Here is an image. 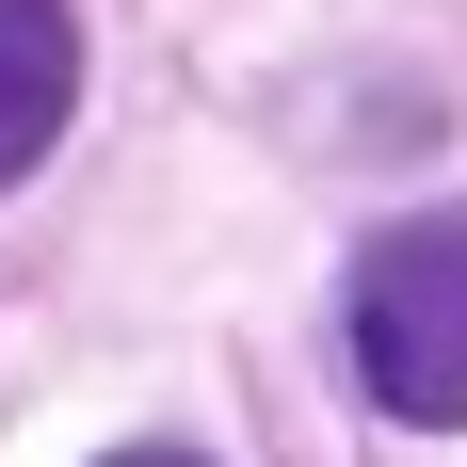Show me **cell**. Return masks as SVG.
Returning <instances> with one entry per match:
<instances>
[{"instance_id": "cell-2", "label": "cell", "mask_w": 467, "mask_h": 467, "mask_svg": "<svg viewBox=\"0 0 467 467\" xmlns=\"http://www.w3.org/2000/svg\"><path fill=\"white\" fill-rule=\"evenodd\" d=\"M65 97H81L65 0H0V178H33L48 145H65Z\"/></svg>"}, {"instance_id": "cell-1", "label": "cell", "mask_w": 467, "mask_h": 467, "mask_svg": "<svg viewBox=\"0 0 467 467\" xmlns=\"http://www.w3.org/2000/svg\"><path fill=\"white\" fill-rule=\"evenodd\" d=\"M355 371L420 435L467 420V210H420V226H387L355 258Z\"/></svg>"}, {"instance_id": "cell-3", "label": "cell", "mask_w": 467, "mask_h": 467, "mask_svg": "<svg viewBox=\"0 0 467 467\" xmlns=\"http://www.w3.org/2000/svg\"><path fill=\"white\" fill-rule=\"evenodd\" d=\"M97 467H210V451H161V435H145V451H97Z\"/></svg>"}]
</instances>
